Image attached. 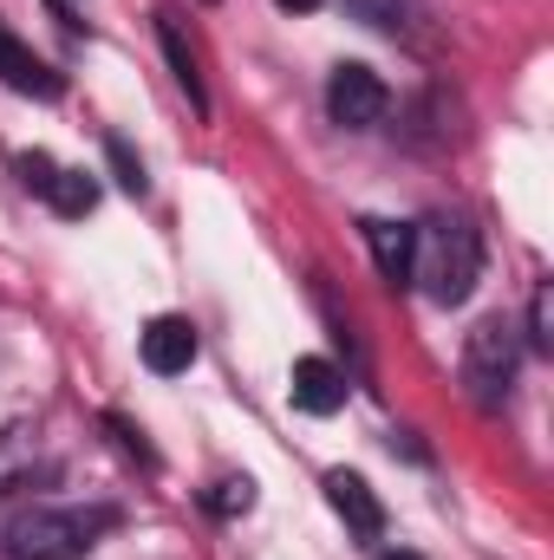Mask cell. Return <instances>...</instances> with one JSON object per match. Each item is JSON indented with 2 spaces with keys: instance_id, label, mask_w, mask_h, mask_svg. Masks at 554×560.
Returning <instances> with one entry per match:
<instances>
[{
  "instance_id": "17",
  "label": "cell",
  "mask_w": 554,
  "mask_h": 560,
  "mask_svg": "<svg viewBox=\"0 0 554 560\" xmlns=\"http://www.w3.org/2000/svg\"><path fill=\"white\" fill-rule=\"evenodd\" d=\"M379 560H424V555H412V548H399V555H379Z\"/></svg>"
},
{
  "instance_id": "12",
  "label": "cell",
  "mask_w": 554,
  "mask_h": 560,
  "mask_svg": "<svg viewBox=\"0 0 554 560\" xmlns=\"http://www.w3.org/2000/svg\"><path fill=\"white\" fill-rule=\"evenodd\" d=\"M346 13H353V20H366V26H385V33H399V26H412L417 0H346Z\"/></svg>"
},
{
  "instance_id": "2",
  "label": "cell",
  "mask_w": 554,
  "mask_h": 560,
  "mask_svg": "<svg viewBox=\"0 0 554 560\" xmlns=\"http://www.w3.org/2000/svg\"><path fill=\"white\" fill-rule=\"evenodd\" d=\"M483 275V242L463 215H430L412 229V280L430 306H463Z\"/></svg>"
},
{
  "instance_id": "10",
  "label": "cell",
  "mask_w": 554,
  "mask_h": 560,
  "mask_svg": "<svg viewBox=\"0 0 554 560\" xmlns=\"http://www.w3.org/2000/svg\"><path fill=\"white\" fill-rule=\"evenodd\" d=\"M157 39H163V59H170V72H176V85L189 92V105L196 112H209V98H203V79H196V52H189V39H183V20L163 7L157 13Z\"/></svg>"
},
{
  "instance_id": "11",
  "label": "cell",
  "mask_w": 554,
  "mask_h": 560,
  "mask_svg": "<svg viewBox=\"0 0 554 560\" xmlns=\"http://www.w3.org/2000/svg\"><path fill=\"white\" fill-rule=\"evenodd\" d=\"M46 202H53V215H66V222H79V215H92L99 209V183L85 176V170H53V183H46Z\"/></svg>"
},
{
  "instance_id": "13",
  "label": "cell",
  "mask_w": 554,
  "mask_h": 560,
  "mask_svg": "<svg viewBox=\"0 0 554 560\" xmlns=\"http://www.w3.org/2000/svg\"><path fill=\"white\" fill-rule=\"evenodd\" d=\"M249 509H255V482H249V476H222V482L209 489V515L229 522V515H249Z\"/></svg>"
},
{
  "instance_id": "7",
  "label": "cell",
  "mask_w": 554,
  "mask_h": 560,
  "mask_svg": "<svg viewBox=\"0 0 554 560\" xmlns=\"http://www.w3.org/2000/svg\"><path fill=\"white\" fill-rule=\"evenodd\" d=\"M326 502H333V515H339L359 541H379V535H385V509H379V495L366 489V476L333 469V476H326Z\"/></svg>"
},
{
  "instance_id": "5",
  "label": "cell",
  "mask_w": 554,
  "mask_h": 560,
  "mask_svg": "<svg viewBox=\"0 0 554 560\" xmlns=\"http://www.w3.org/2000/svg\"><path fill=\"white\" fill-rule=\"evenodd\" d=\"M138 352H143V365H150L157 378H176V372L196 365V326H189L183 313H157V319L138 332Z\"/></svg>"
},
{
  "instance_id": "4",
  "label": "cell",
  "mask_w": 554,
  "mask_h": 560,
  "mask_svg": "<svg viewBox=\"0 0 554 560\" xmlns=\"http://www.w3.org/2000/svg\"><path fill=\"white\" fill-rule=\"evenodd\" d=\"M385 105H392V92H385V79H379L372 66H333V79H326V112H333V125L366 131V125L385 118Z\"/></svg>"
},
{
  "instance_id": "14",
  "label": "cell",
  "mask_w": 554,
  "mask_h": 560,
  "mask_svg": "<svg viewBox=\"0 0 554 560\" xmlns=\"http://www.w3.org/2000/svg\"><path fill=\"white\" fill-rule=\"evenodd\" d=\"M529 346H535V352H554V300H549V287H535V300H529Z\"/></svg>"
},
{
  "instance_id": "8",
  "label": "cell",
  "mask_w": 554,
  "mask_h": 560,
  "mask_svg": "<svg viewBox=\"0 0 554 560\" xmlns=\"http://www.w3.org/2000/svg\"><path fill=\"white\" fill-rule=\"evenodd\" d=\"M287 392H293V405H300L307 418H333V411L346 405V372H339L333 359H293Z\"/></svg>"
},
{
  "instance_id": "9",
  "label": "cell",
  "mask_w": 554,
  "mask_h": 560,
  "mask_svg": "<svg viewBox=\"0 0 554 560\" xmlns=\"http://www.w3.org/2000/svg\"><path fill=\"white\" fill-rule=\"evenodd\" d=\"M359 229H366V248H372L379 275L392 280V287H405V280H412V222H392V215H366Z\"/></svg>"
},
{
  "instance_id": "16",
  "label": "cell",
  "mask_w": 554,
  "mask_h": 560,
  "mask_svg": "<svg viewBox=\"0 0 554 560\" xmlns=\"http://www.w3.org/2000/svg\"><path fill=\"white\" fill-rule=\"evenodd\" d=\"M275 7H287V13H313L320 0H275Z\"/></svg>"
},
{
  "instance_id": "3",
  "label": "cell",
  "mask_w": 554,
  "mask_h": 560,
  "mask_svg": "<svg viewBox=\"0 0 554 560\" xmlns=\"http://www.w3.org/2000/svg\"><path fill=\"white\" fill-rule=\"evenodd\" d=\"M516 365H522V339L509 319H476L463 332V398L476 411H503L516 392Z\"/></svg>"
},
{
  "instance_id": "1",
  "label": "cell",
  "mask_w": 554,
  "mask_h": 560,
  "mask_svg": "<svg viewBox=\"0 0 554 560\" xmlns=\"http://www.w3.org/2000/svg\"><path fill=\"white\" fill-rule=\"evenodd\" d=\"M112 528H118V509H105V502H92V509H79V502H20L0 548L13 560H79Z\"/></svg>"
},
{
  "instance_id": "6",
  "label": "cell",
  "mask_w": 554,
  "mask_h": 560,
  "mask_svg": "<svg viewBox=\"0 0 554 560\" xmlns=\"http://www.w3.org/2000/svg\"><path fill=\"white\" fill-rule=\"evenodd\" d=\"M0 85H7V92H26V98H59V92H66V79H59L20 33H7V26H0Z\"/></svg>"
},
{
  "instance_id": "15",
  "label": "cell",
  "mask_w": 554,
  "mask_h": 560,
  "mask_svg": "<svg viewBox=\"0 0 554 560\" xmlns=\"http://www.w3.org/2000/svg\"><path fill=\"white\" fill-rule=\"evenodd\" d=\"M105 156H112V170H118V183H125L131 196H143V163L131 156V143H125V138H105Z\"/></svg>"
}]
</instances>
